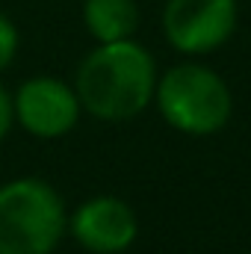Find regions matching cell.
I'll use <instances>...</instances> for the list:
<instances>
[{
  "instance_id": "cell-1",
  "label": "cell",
  "mask_w": 251,
  "mask_h": 254,
  "mask_svg": "<svg viewBox=\"0 0 251 254\" xmlns=\"http://www.w3.org/2000/svg\"><path fill=\"white\" fill-rule=\"evenodd\" d=\"M157 65L133 39L104 42L83 57L74 77L80 107L101 122H127L154 101Z\"/></svg>"
},
{
  "instance_id": "cell-2",
  "label": "cell",
  "mask_w": 251,
  "mask_h": 254,
  "mask_svg": "<svg viewBox=\"0 0 251 254\" xmlns=\"http://www.w3.org/2000/svg\"><path fill=\"white\" fill-rule=\"evenodd\" d=\"M68 231L63 195L42 178L0 187V254H54Z\"/></svg>"
},
{
  "instance_id": "cell-3",
  "label": "cell",
  "mask_w": 251,
  "mask_h": 254,
  "mask_svg": "<svg viewBox=\"0 0 251 254\" xmlns=\"http://www.w3.org/2000/svg\"><path fill=\"white\" fill-rule=\"evenodd\" d=\"M154 101L160 116L187 136H213L231 122L234 98L228 83L207 65L184 63L157 77Z\"/></svg>"
},
{
  "instance_id": "cell-4",
  "label": "cell",
  "mask_w": 251,
  "mask_h": 254,
  "mask_svg": "<svg viewBox=\"0 0 251 254\" xmlns=\"http://www.w3.org/2000/svg\"><path fill=\"white\" fill-rule=\"evenodd\" d=\"M237 30V0H169L163 33L181 54H210Z\"/></svg>"
},
{
  "instance_id": "cell-5",
  "label": "cell",
  "mask_w": 251,
  "mask_h": 254,
  "mask_svg": "<svg viewBox=\"0 0 251 254\" xmlns=\"http://www.w3.org/2000/svg\"><path fill=\"white\" fill-rule=\"evenodd\" d=\"M15 122L36 139H60L71 133L80 122V101L74 86L63 83L60 77H30L18 86L12 98Z\"/></svg>"
},
{
  "instance_id": "cell-6",
  "label": "cell",
  "mask_w": 251,
  "mask_h": 254,
  "mask_svg": "<svg viewBox=\"0 0 251 254\" xmlns=\"http://www.w3.org/2000/svg\"><path fill=\"white\" fill-rule=\"evenodd\" d=\"M68 228L71 237L92 254H122L139 234L133 207L116 195H95L83 201L68 219Z\"/></svg>"
},
{
  "instance_id": "cell-7",
  "label": "cell",
  "mask_w": 251,
  "mask_h": 254,
  "mask_svg": "<svg viewBox=\"0 0 251 254\" xmlns=\"http://www.w3.org/2000/svg\"><path fill=\"white\" fill-rule=\"evenodd\" d=\"M83 24L98 45L133 39L139 27V6L136 0H86Z\"/></svg>"
},
{
  "instance_id": "cell-8",
  "label": "cell",
  "mask_w": 251,
  "mask_h": 254,
  "mask_svg": "<svg viewBox=\"0 0 251 254\" xmlns=\"http://www.w3.org/2000/svg\"><path fill=\"white\" fill-rule=\"evenodd\" d=\"M15 54H18V27L12 24V18L0 12V71L12 65Z\"/></svg>"
},
{
  "instance_id": "cell-9",
  "label": "cell",
  "mask_w": 251,
  "mask_h": 254,
  "mask_svg": "<svg viewBox=\"0 0 251 254\" xmlns=\"http://www.w3.org/2000/svg\"><path fill=\"white\" fill-rule=\"evenodd\" d=\"M12 122H15V113H12V95L0 86V142H3L6 133L12 130Z\"/></svg>"
}]
</instances>
